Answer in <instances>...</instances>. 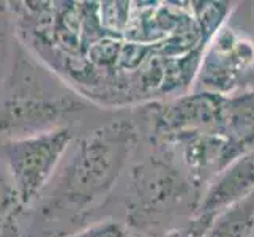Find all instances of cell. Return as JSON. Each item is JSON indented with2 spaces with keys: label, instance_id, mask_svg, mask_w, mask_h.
I'll list each match as a JSON object with an SVG mask.
<instances>
[{
  "label": "cell",
  "instance_id": "obj_1",
  "mask_svg": "<svg viewBox=\"0 0 254 237\" xmlns=\"http://www.w3.org/2000/svg\"><path fill=\"white\" fill-rule=\"evenodd\" d=\"M136 143V127L128 120H112L81 139L51 206L81 212L104 198L119 180Z\"/></svg>",
  "mask_w": 254,
  "mask_h": 237
},
{
  "label": "cell",
  "instance_id": "obj_2",
  "mask_svg": "<svg viewBox=\"0 0 254 237\" xmlns=\"http://www.w3.org/2000/svg\"><path fill=\"white\" fill-rule=\"evenodd\" d=\"M73 139L66 127L49 128L5 144L8 172L21 204H30L46 187Z\"/></svg>",
  "mask_w": 254,
  "mask_h": 237
},
{
  "label": "cell",
  "instance_id": "obj_3",
  "mask_svg": "<svg viewBox=\"0 0 254 237\" xmlns=\"http://www.w3.org/2000/svg\"><path fill=\"white\" fill-rule=\"evenodd\" d=\"M254 191V149L245 152L226 166L210 183L199 201L194 215L215 218L223 210L237 204Z\"/></svg>",
  "mask_w": 254,
  "mask_h": 237
},
{
  "label": "cell",
  "instance_id": "obj_4",
  "mask_svg": "<svg viewBox=\"0 0 254 237\" xmlns=\"http://www.w3.org/2000/svg\"><path fill=\"white\" fill-rule=\"evenodd\" d=\"M74 104L64 100H13L0 109V131H16L48 127L64 111H69Z\"/></svg>",
  "mask_w": 254,
  "mask_h": 237
},
{
  "label": "cell",
  "instance_id": "obj_5",
  "mask_svg": "<svg viewBox=\"0 0 254 237\" xmlns=\"http://www.w3.org/2000/svg\"><path fill=\"white\" fill-rule=\"evenodd\" d=\"M137 199L139 207L150 214L152 210H160L164 204L168 206L175 195L180 193L182 182L171 169L164 166L153 164L139 172L137 179Z\"/></svg>",
  "mask_w": 254,
  "mask_h": 237
},
{
  "label": "cell",
  "instance_id": "obj_6",
  "mask_svg": "<svg viewBox=\"0 0 254 237\" xmlns=\"http://www.w3.org/2000/svg\"><path fill=\"white\" fill-rule=\"evenodd\" d=\"M254 231V191L215 215L204 237H251Z\"/></svg>",
  "mask_w": 254,
  "mask_h": 237
},
{
  "label": "cell",
  "instance_id": "obj_7",
  "mask_svg": "<svg viewBox=\"0 0 254 237\" xmlns=\"http://www.w3.org/2000/svg\"><path fill=\"white\" fill-rule=\"evenodd\" d=\"M69 237H128L125 226L116 220L95 223Z\"/></svg>",
  "mask_w": 254,
  "mask_h": 237
},
{
  "label": "cell",
  "instance_id": "obj_8",
  "mask_svg": "<svg viewBox=\"0 0 254 237\" xmlns=\"http://www.w3.org/2000/svg\"><path fill=\"white\" fill-rule=\"evenodd\" d=\"M17 204H21V201L11 177L3 171H0V217L13 212V209Z\"/></svg>",
  "mask_w": 254,
  "mask_h": 237
},
{
  "label": "cell",
  "instance_id": "obj_9",
  "mask_svg": "<svg viewBox=\"0 0 254 237\" xmlns=\"http://www.w3.org/2000/svg\"><path fill=\"white\" fill-rule=\"evenodd\" d=\"M212 220L213 218H210V217H196L188 226L168 231L161 237H204Z\"/></svg>",
  "mask_w": 254,
  "mask_h": 237
},
{
  "label": "cell",
  "instance_id": "obj_10",
  "mask_svg": "<svg viewBox=\"0 0 254 237\" xmlns=\"http://www.w3.org/2000/svg\"><path fill=\"white\" fill-rule=\"evenodd\" d=\"M251 237H254V231H253V234H251Z\"/></svg>",
  "mask_w": 254,
  "mask_h": 237
}]
</instances>
